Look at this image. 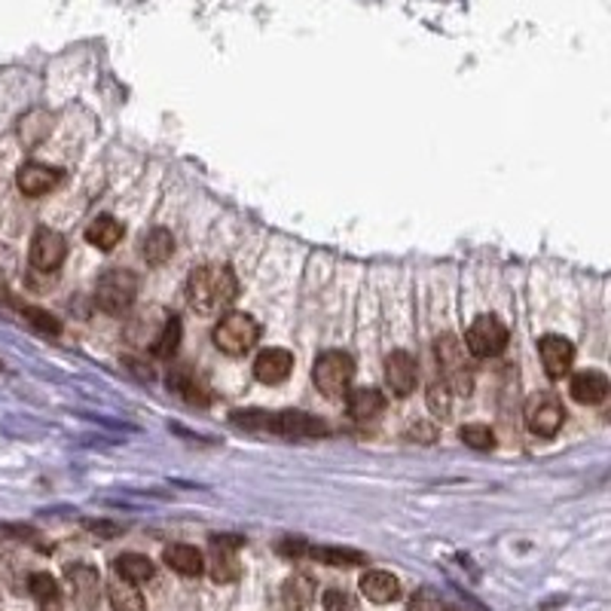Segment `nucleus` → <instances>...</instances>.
Returning <instances> with one entry per match:
<instances>
[{
  "label": "nucleus",
  "mask_w": 611,
  "mask_h": 611,
  "mask_svg": "<svg viewBox=\"0 0 611 611\" xmlns=\"http://www.w3.org/2000/svg\"><path fill=\"white\" fill-rule=\"evenodd\" d=\"M235 547L239 541H223L217 538L212 544V560H208V572L217 584H230L239 578V560H235Z\"/></svg>",
  "instance_id": "nucleus-14"
},
{
  "label": "nucleus",
  "mask_w": 611,
  "mask_h": 611,
  "mask_svg": "<svg viewBox=\"0 0 611 611\" xmlns=\"http://www.w3.org/2000/svg\"><path fill=\"white\" fill-rule=\"evenodd\" d=\"M434 357H438V367L443 373L440 379L452 388V395L468 398L471 364H468V352H465V346H461V339L452 334L438 337V343H434Z\"/></svg>",
  "instance_id": "nucleus-3"
},
{
  "label": "nucleus",
  "mask_w": 611,
  "mask_h": 611,
  "mask_svg": "<svg viewBox=\"0 0 611 611\" xmlns=\"http://www.w3.org/2000/svg\"><path fill=\"white\" fill-rule=\"evenodd\" d=\"M19 190L25 196H47L49 190H56L61 183V171L43 162H28L19 169Z\"/></svg>",
  "instance_id": "nucleus-13"
},
{
  "label": "nucleus",
  "mask_w": 611,
  "mask_h": 611,
  "mask_svg": "<svg viewBox=\"0 0 611 611\" xmlns=\"http://www.w3.org/2000/svg\"><path fill=\"white\" fill-rule=\"evenodd\" d=\"M565 422V409L556 395H535L526 404V425L538 438H554Z\"/></svg>",
  "instance_id": "nucleus-8"
},
{
  "label": "nucleus",
  "mask_w": 611,
  "mask_h": 611,
  "mask_svg": "<svg viewBox=\"0 0 611 611\" xmlns=\"http://www.w3.org/2000/svg\"><path fill=\"white\" fill-rule=\"evenodd\" d=\"M178 339H181V325H178V318H169V325H162L160 327V337H156V343H153V352L156 355H162V357H169L174 348H178Z\"/></svg>",
  "instance_id": "nucleus-27"
},
{
  "label": "nucleus",
  "mask_w": 611,
  "mask_h": 611,
  "mask_svg": "<svg viewBox=\"0 0 611 611\" xmlns=\"http://www.w3.org/2000/svg\"><path fill=\"white\" fill-rule=\"evenodd\" d=\"M452 398H456V395H452V388L443 379H434L431 386H428V407H431L434 416L450 419V413H452Z\"/></svg>",
  "instance_id": "nucleus-26"
},
{
  "label": "nucleus",
  "mask_w": 611,
  "mask_h": 611,
  "mask_svg": "<svg viewBox=\"0 0 611 611\" xmlns=\"http://www.w3.org/2000/svg\"><path fill=\"white\" fill-rule=\"evenodd\" d=\"M260 339V325L248 312H226L214 327V343L223 355H244Z\"/></svg>",
  "instance_id": "nucleus-4"
},
{
  "label": "nucleus",
  "mask_w": 611,
  "mask_h": 611,
  "mask_svg": "<svg viewBox=\"0 0 611 611\" xmlns=\"http://www.w3.org/2000/svg\"><path fill=\"white\" fill-rule=\"evenodd\" d=\"M108 596H110V608L113 611H147L144 596L138 593V587H135V584H126L122 578L110 584Z\"/></svg>",
  "instance_id": "nucleus-25"
},
{
  "label": "nucleus",
  "mask_w": 611,
  "mask_h": 611,
  "mask_svg": "<svg viewBox=\"0 0 611 611\" xmlns=\"http://www.w3.org/2000/svg\"><path fill=\"white\" fill-rule=\"evenodd\" d=\"M0 370H4V364H0Z\"/></svg>",
  "instance_id": "nucleus-34"
},
{
  "label": "nucleus",
  "mask_w": 611,
  "mask_h": 611,
  "mask_svg": "<svg viewBox=\"0 0 611 611\" xmlns=\"http://www.w3.org/2000/svg\"><path fill=\"white\" fill-rule=\"evenodd\" d=\"M352 373H355L352 355H346V352H325L316 361V370H312V377H316V386H318L321 395L343 398L346 391H348V382H352Z\"/></svg>",
  "instance_id": "nucleus-6"
},
{
  "label": "nucleus",
  "mask_w": 611,
  "mask_h": 611,
  "mask_svg": "<svg viewBox=\"0 0 611 611\" xmlns=\"http://www.w3.org/2000/svg\"><path fill=\"white\" fill-rule=\"evenodd\" d=\"M25 316L28 321H34V327L47 330V334H58V321L49 316V312H40V309H25Z\"/></svg>",
  "instance_id": "nucleus-31"
},
{
  "label": "nucleus",
  "mask_w": 611,
  "mask_h": 611,
  "mask_svg": "<svg viewBox=\"0 0 611 611\" xmlns=\"http://www.w3.org/2000/svg\"><path fill=\"white\" fill-rule=\"evenodd\" d=\"M416 377H419V367L413 361V355L391 352L386 357V382H388V391L395 398H407L409 391L416 388Z\"/></svg>",
  "instance_id": "nucleus-11"
},
{
  "label": "nucleus",
  "mask_w": 611,
  "mask_h": 611,
  "mask_svg": "<svg viewBox=\"0 0 611 611\" xmlns=\"http://www.w3.org/2000/svg\"><path fill=\"white\" fill-rule=\"evenodd\" d=\"M407 611H443V602L428 590H419L413 599H409Z\"/></svg>",
  "instance_id": "nucleus-29"
},
{
  "label": "nucleus",
  "mask_w": 611,
  "mask_h": 611,
  "mask_svg": "<svg viewBox=\"0 0 611 611\" xmlns=\"http://www.w3.org/2000/svg\"><path fill=\"white\" fill-rule=\"evenodd\" d=\"M233 422H239L244 428H266V431L275 434H291V438H309V434H327V425L316 416L296 413V409H287V413H266V409H239L233 413Z\"/></svg>",
  "instance_id": "nucleus-2"
},
{
  "label": "nucleus",
  "mask_w": 611,
  "mask_h": 611,
  "mask_svg": "<svg viewBox=\"0 0 611 611\" xmlns=\"http://www.w3.org/2000/svg\"><path fill=\"white\" fill-rule=\"evenodd\" d=\"M92 532H98V535H119V526H113V523H98V520H92V523H86Z\"/></svg>",
  "instance_id": "nucleus-32"
},
{
  "label": "nucleus",
  "mask_w": 611,
  "mask_h": 611,
  "mask_svg": "<svg viewBox=\"0 0 611 611\" xmlns=\"http://www.w3.org/2000/svg\"><path fill=\"white\" fill-rule=\"evenodd\" d=\"M162 556H165V563H169V569H174L178 575H187V578H196V575L205 572L202 554L190 544H169Z\"/></svg>",
  "instance_id": "nucleus-18"
},
{
  "label": "nucleus",
  "mask_w": 611,
  "mask_h": 611,
  "mask_svg": "<svg viewBox=\"0 0 611 611\" xmlns=\"http://www.w3.org/2000/svg\"><path fill=\"white\" fill-rule=\"evenodd\" d=\"M361 593L377 606H388L400 596V584L391 572H367L361 578Z\"/></svg>",
  "instance_id": "nucleus-17"
},
{
  "label": "nucleus",
  "mask_w": 611,
  "mask_h": 611,
  "mask_svg": "<svg viewBox=\"0 0 611 611\" xmlns=\"http://www.w3.org/2000/svg\"><path fill=\"white\" fill-rule=\"evenodd\" d=\"M28 590H31V596L37 599L40 611H65V606H61V590L52 575H47V572L31 575Z\"/></svg>",
  "instance_id": "nucleus-19"
},
{
  "label": "nucleus",
  "mask_w": 611,
  "mask_h": 611,
  "mask_svg": "<svg viewBox=\"0 0 611 611\" xmlns=\"http://www.w3.org/2000/svg\"><path fill=\"white\" fill-rule=\"evenodd\" d=\"M602 413H606V419H611V400L606 404V409H602Z\"/></svg>",
  "instance_id": "nucleus-33"
},
{
  "label": "nucleus",
  "mask_w": 611,
  "mask_h": 611,
  "mask_svg": "<svg viewBox=\"0 0 611 611\" xmlns=\"http://www.w3.org/2000/svg\"><path fill=\"white\" fill-rule=\"evenodd\" d=\"M235 294H239V282L230 266H199L187 282V300L199 316H217L230 309Z\"/></svg>",
  "instance_id": "nucleus-1"
},
{
  "label": "nucleus",
  "mask_w": 611,
  "mask_h": 611,
  "mask_svg": "<svg viewBox=\"0 0 611 611\" xmlns=\"http://www.w3.org/2000/svg\"><path fill=\"white\" fill-rule=\"evenodd\" d=\"M138 275L129 273V269H110V273H104L98 278V285H95V303L101 306L104 312H110V316H119V312H126L129 306L135 303L138 296Z\"/></svg>",
  "instance_id": "nucleus-5"
},
{
  "label": "nucleus",
  "mask_w": 611,
  "mask_h": 611,
  "mask_svg": "<svg viewBox=\"0 0 611 611\" xmlns=\"http://www.w3.org/2000/svg\"><path fill=\"white\" fill-rule=\"evenodd\" d=\"M117 575L126 584H144L153 578V563L141 554H122L117 556Z\"/></svg>",
  "instance_id": "nucleus-24"
},
{
  "label": "nucleus",
  "mask_w": 611,
  "mask_h": 611,
  "mask_svg": "<svg viewBox=\"0 0 611 611\" xmlns=\"http://www.w3.org/2000/svg\"><path fill=\"white\" fill-rule=\"evenodd\" d=\"M461 440H465V447H474V450H492L495 447V434L480 422L461 428Z\"/></svg>",
  "instance_id": "nucleus-28"
},
{
  "label": "nucleus",
  "mask_w": 611,
  "mask_h": 611,
  "mask_svg": "<svg viewBox=\"0 0 611 611\" xmlns=\"http://www.w3.org/2000/svg\"><path fill=\"white\" fill-rule=\"evenodd\" d=\"M294 370V355L285 352V348H264V352L257 355L254 361V377L260 382H266V386H278V382H285L291 377Z\"/></svg>",
  "instance_id": "nucleus-12"
},
{
  "label": "nucleus",
  "mask_w": 611,
  "mask_h": 611,
  "mask_svg": "<svg viewBox=\"0 0 611 611\" xmlns=\"http://www.w3.org/2000/svg\"><path fill=\"white\" fill-rule=\"evenodd\" d=\"M171 251H174V235L169 230H162V226H153V230L147 233L144 248H141L144 260L150 266H162L165 260L171 257Z\"/></svg>",
  "instance_id": "nucleus-21"
},
{
  "label": "nucleus",
  "mask_w": 611,
  "mask_h": 611,
  "mask_svg": "<svg viewBox=\"0 0 611 611\" xmlns=\"http://www.w3.org/2000/svg\"><path fill=\"white\" fill-rule=\"evenodd\" d=\"M538 355H541V364H544L547 377H550V379H563L565 373L572 370V361H575V346H572L565 337L547 334V337H541V343H538Z\"/></svg>",
  "instance_id": "nucleus-10"
},
{
  "label": "nucleus",
  "mask_w": 611,
  "mask_h": 611,
  "mask_svg": "<svg viewBox=\"0 0 611 611\" xmlns=\"http://www.w3.org/2000/svg\"><path fill=\"white\" fill-rule=\"evenodd\" d=\"M346 409H348V416L352 419H373L386 409V398H382L377 388H357V391L348 395Z\"/></svg>",
  "instance_id": "nucleus-20"
},
{
  "label": "nucleus",
  "mask_w": 611,
  "mask_h": 611,
  "mask_svg": "<svg viewBox=\"0 0 611 611\" xmlns=\"http://www.w3.org/2000/svg\"><path fill=\"white\" fill-rule=\"evenodd\" d=\"M465 343H468L471 355L495 357L504 352V346H508V327H504L495 316H480L474 325H471Z\"/></svg>",
  "instance_id": "nucleus-7"
},
{
  "label": "nucleus",
  "mask_w": 611,
  "mask_h": 611,
  "mask_svg": "<svg viewBox=\"0 0 611 611\" xmlns=\"http://www.w3.org/2000/svg\"><path fill=\"white\" fill-rule=\"evenodd\" d=\"M312 590H316V584H312L309 575H294V578L285 581L282 587V599H285V608L287 611H306L312 602Z\"/></svg>",
  "instance_id": "nucleus-23"
},
{
  "label": "nucleus",
  "mask_w": 611,
  "mask_h": 611,
  "mask_svg": "<svg viewBox=\"0 0 611 611\" xmlns=\"http://www.w3.org/2000/svg\"><path fill=\"white\" fill-rule=\"evenodd\" d=\"M86 239H89L95 248L110 251L113 244H119V239H122V223L117 221V217L101 214V217H95V221L89 223V230H86Z\"/></svg>",
  "instance_id": "nucleus-22"
},
{
  "label": "nucleus",
  "mask_w": 611,
  "mask_h": 611,
  "mask_svg": "<svg viewBox=\"0 0 611 611\" xmlns=\"http://www.w3.org/2000/svg\"><path fill=\"white\" fill-rule=\"evenodd\" d=\"M67 584H71L74 596L83 608H92L95 602H98L101 581L92 565H71V569H67Z\"/></svg>",
  "instance_id": "nucleus-16"
},
{
  "label": "nucleus",
  "mask_w": 611,
  "mask_h": 611,
  "mask_svg": "<svg viewBox=\"0 0 611 611\" xmlns=\"http://www.w3.org/2000/svg\"><path fill=\"white\" fill-rule=\"evenodd\" d=\"M67 254V242L65 235L49 230V226H40L31 239V266L40 269V273H56V269L65 264Z\"/></svg>",
  "instance_id": "nucleus-9"
},
{
  "label": "nucleus",
  "mask_w": 611,
  "mask_h": 611,
  "mask_svg": "<svg viewBox=\"0 0 611 611\" xmlns=\"http://www.w3.org/2000/svg\"><path fill=\"white\" fill-rule=\"evenodd\" d=\"M608 379L606 373L599 370H581L575 373L572 379V398L578 400V404H602V400L608 398Z\"/></svg>",
  "instance_id": "nucleus-15"
},
{
  "label": "nucleus",
  "mask_w": 611,
  "mask_h": 611,
  "mask_svg": "<svg viewBox=\"0 0 611 611\" xmlns=\"http://www.w3.org/2000/svg\"><path fill=\"white\" fill-rule=\"evenodd\" d=\"M325 611H352V596H348L346 590H327Z\"/></svg>",
  "instance_id": "nucleus-30"
}]
</instances>
